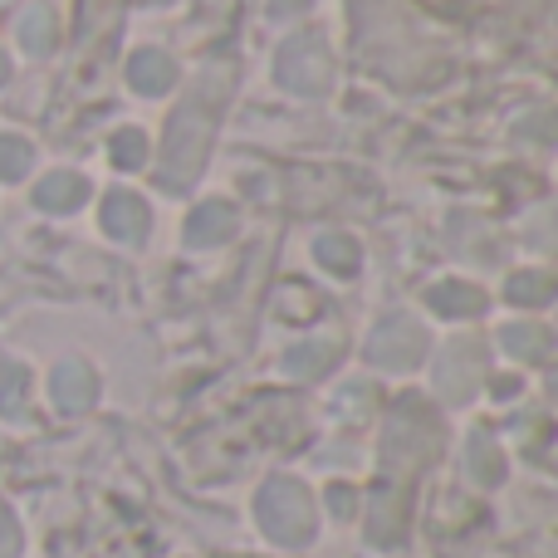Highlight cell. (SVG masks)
I'll return each mask as SVG.
<instances>
[{
    "label": "cell",
    "mask_w": 558,
    "mask_h": 558,
    "mask_svg": "<svg viewBox=\"0 0 558 558\" xmlns=\"http://www.w3.org/2000/svg\"><path fill=\"white\" fill-rule=\"evenodd\" d=\"M226 94H231V78L216 69L211 78L192 88V94L177 104L172 123L162 133V186H192L196 177L206 172V157H211V137H216V123H221V108H226Z\"/></svg>",
    "instance_id": "6da1fadb"
},
{
    "label": "cell",
    "mask_w": 558,
    "mask_h": 558,
    "mask_svg": "<svg viewBox=\"0 0 558 558\" xmlns=\"http://www.w3.org/2000/svg\"><path fill=\"white\" fill-rule=\"evenodd\" d=\"M255 524L265 530V539L284 544V549L314 544L318 510H314L308 485L294 481V475H270V481L260 485V495H255Z\"/></svg>",
    "instance_id": "7a4b0ae2"
},
{
    "label": "cell",
    "mask_w": 558,
    "mask_h": 558,
    "mask_svg": "<svg viewBox=\"0 0 558 558\" xmlns=\"http://www.w3.org/2000/svg\"><path fill=\"white\" fill-rule=\"evenodd\" d=\"M275 84L294 98H318L333 84V54H328V39L304 29V35H289L275 54Z\"/></svg>",
    "instance_id": "3957f363"
},
{
    "label": "cell",
    "mask_w": 558,
    "mask_h": 558,
    "mask_svg": "<svg viewBox=\"0 0 558 558\" xmlns=\"http://www.w3.org/2000/svg\"><path fill=\"white\" fill-rule=\"evenodd\" d=\"M426 328L416 324L412 314H387L383 324L367 333V363L383 367V373H412L416 363L426 357Z\"/></svg>",
    "instance_id": "277c9868"
},
{
    "label": "cell",
    "mask_w": 558,
    "mask_h": 558,
    "mask_svg": "<svg viewBox=\"0 0 558 558\" xmlns=\"http://www.w3.org/2000/svg\"><path fill=\"white\" fill-rule=\"evenodd\" d=\"M432 383L451 407H465L485 383V348L475 343V338H451V343H441Z\"/></svg>",
    "instance_id": "5b68a950"
},
{
    "label": "cell",
    "mask_w": 558,
    "mask_h": 558,
    "mask_svg": "<svg viewBox=\"0 0 558 558\" xmlns=\"http://www.w3.org/2000/svg\"><path fill=\"white\" fill-rule=\"evenodd\" d=\"M432 451H436V416L426 412L422 402L397 407L392 426H387V436H383L387 471H397V465H422Z\"/></svg>",
    "instance_id": "8992f818"
},
{
    "label": "cell",
    "mask_w": 558,
    "mask_h": 558,
    "mask_svg": "<svg viewBox=\"0 0 558 558\" xmlns=\"http://www.w3.org/2000/svg\"><path fill=\"white\" fill-rule=\"evenodd\" d=\"M363 524H367V539H373L377 549L402 544V534H407V485H397V481L373 485V495L363 500Z\"/></svg>",
    "instance_id": "52a82bcc"
},
{
    "label": "cell",
    "mask_w": 558,
    "mask_h": 558,
    "mask_svg": "<svg viewBox=\"0 0 558 558\" xmlns=\"http://www.w3.org/2000/svg\"><path fill=\"white\" fill-rule=\"evenodd\" d=\"M98 226L108 231V241L118 245H143L147 231H153V211L137 192H108L104 211H98Z\"/></svg>",
    "instance_id": "ba28073f"
},
{
    "label": "cell",
    "mask_w": 558,
    "mask_h": 558,
    "mask_svg": "<svg viewBox=\"0 0 558 558\" xmlns=\"http://www.w3.org/2000/svg\"><path fill=\"white\" fill-rule=\"evenodd\" d=\"M49 402L59 412H88L98 402V373L84 363V357H64L49 373Z\"/></svg>",
    "instance_id": "9c48e42d"
},
{
    "label": "cell",
    "mask_w": 558,
    "mask_h": 558,
    "mask_svg": "<svg viewBox=\"0 0 558 558\" xmlns=\"http://www.w3.org/2000/svg\"><path fill=\"white\" fill-rule=\"evenodd\" d=\"M235 235V206L231 202H202L192 216H186V235L182 241L192 251H216Z\"/></svg>",
    "instance_id": "30bf717a"
},
{
    "label": "cell",
    "mask_w": 558,
    "mask_h": 558,
    "mask_svg": "<svg viewBox=\"0 0 558 558\" xmlns=\"http://www.w3.org/2000/svg\"><path fill=\"white\" fill-rule=\"evenodd\" d=\"M338 357H343V348H338L333 338H304V343L284 348L279 367H284V377H294V383H314V377L333 373Z\"/></svg>",
    "instance_id": "8fae6325"
},
{
    "label": "cell",
    "mask_w": 558,
    "mask_h": 558,
    "mask_svg": "<svg viewBox=\"0 0 558 558\" xmlns=\"http://www.w3.org/2000/svg\"><path fill=\"white\" fill-rule=\"evenodd\" d=\"M128 84L143 98H162L177 84V59L167 49H137V54H128Z\"/></svg>",
    "instance_id": "7c38bea8"
},
{
    "label": "cell",
    "mask_w": 558,
    "mask_h": 558,
    "mask_svg": "<svg viewBox=\"0 0 558 558\" xmlns=\"http://www.w3.org/2000/svg\"><path fill=\"white\" fill-rule=\"evenodd\" d=\"M88 177H78V172H49L45 182L35 186V206L39 211H49V216H74L78 206L88 202Z\"/></svg>",
    "instance_id": "4fadbf2b"
},
{
    "label": "cell",
    "mask_w": 558,
    "mask_h": 558,
    "mask_svg": "<svg viewBox=\"0 0 558 558\" xmlns=\"http://www.w3.org/2000/svg\"><path fill=\"white\" fill-rule=\"evenodd\" d=\"M426 308L441 318H475L485 314V289L465 284V279H441V284L426 289Z\"/></svg>",
    "instance_id": "5bb4252c"
},
{
    "label": "cell",
    "mask_w": 558,
    "mask_h": 558,
    "mask_svg": "<svg viewBox=\"0 0 558 558\" xmlns=\"http://www.w3.org/2000/svg\"><path fill=\"white\" fill-rule=\"evenodd\" d=\"M500 348L514 357V363H544L554 348L549 328L544 324H530V318H514V324L500 328Z\"/></svg>",
    "instance_id": "9a60e30c"
},
{
    "label": "cell",
    "mask_w": 558,
    "mask_h": 558,
    "mask_svg": "<svg viewBox=\"0 0 558 558\" xmlns=\"http://www.w3.org/2000/svg\"><path fill=\"white\" fill-rule=\"evenodd\" d=\"M314 260L324 265L333 279H353L357 270H363V245H357L353 235H343V231H328V235H318L314 241Z\"/></svg>",
    "instance_id": "2e32d148"
},
{
    "label": "cell",
    "mask_w": 558,
    "mask_h": 558,
    "mask_svg": "<svg viewBox=\"0 0 558 558\" xmlns=\"http://www.w3.org/2000/svg\"><path fill=\"white\" fill-rule=\"evenodd\" d=\"M465 465H471V481L481 485V490H495V485L505 481L500 441H495L490 432H471V441H465Z\"/></svg>",
    "instance_id": "e0dca14e"
},
{
    "label": "cell",
    "mask_w": 558,
    "mask_h": 558,
    "mask_svg": "<svg viewBox=\"0 0 558 558\" xmlns=\"http://www.w3.org/2000/svg\"><path fill=\"white\" fill-rule=\"evenodd\" d=\"M0 416L5 422H25L29 416V367L25 363H0Z\"/></svg>",
    "instance_id": "ac0fdd59"
},
{
    "label": "cell",
    "mask_w": 558,
    "mask_h": 558,
    "mask_svg": "<svg viewBox=\"0 0 558 558\" xmlns=\"http://www.w3.org/2000/svg\"><path fill=\"white\" fill-rule=\"evenodd\" d=\"M505 299L514 308H544L554 299V275L549 270H520L505 279Z\"/></svg>",
    "instance_id": "d6986e66"
},
{
    "label": "cell",
    "mask_w": 558,
    "mask_h": 558,
    "mask_svg": "<svg viewBox=\"0 0 558 558\" xmlns=\"http://www.w3.org/2000/svg\"><path fill=\"white\" fill-rule=\"evenodd\" d=\"M20 49L25 54H35V59H45L49 49H54V10L49 5H29L25 15H20Z\"/></svg>",
    "instance_id": "ffe728a7"
},
{
    "label": "cell",
    "mask_w": 558,
    "mask_h": 558,
    "mask_svg": "<svg viewBox=\"0 0 558 558\" xmlns=\"http://www.w3.org/2000/svg\"><path fill=\"white\" fill-rule=\"evenodd\" d=\"M108 162H113L118 172H143L147 167V133L143 128H118V133L108 137Z\"/></svg>",
    "instance_id": "44dd1931"
},
{
    "label": "cell",
    "mask_w": 558,
    "mask_h": 558,
    "mask_svg": "<svg viewBox=\"0 0 558 558\" xmlns=\"http://www.w3.org/2000/svg\"><path fill=\"white\" fill-rule=\"evenodd\" d=\"M35 167V143L20 133H0V182H20Z\"/></svg>",
    "instance_id": "7402d4cb"
},
{
    "label": "cell",
    "mask_w": 558,
    "mask_h": 558,
    "mask_svg": "<svg viewBox=\"0 0 558 558\" xmlns=\"http://www.w3.org/2000/svg\"><path fill=\"white\" fill-rule=\"evenodd\" d=\"M324 500H328V510H333L338 520H348V514H353L357 505H363V495H357L353 485H343V481H338V485H328V490H324Z\"/></svg>",
    "instance_id": "603a6c76"
},
{
    "label": "cell",
    "mask_w": 558,
    "mask_h": 558,
    "mask_svg": "<svg viewBox=\"0 0 558 558\" xmlns=\"http://www.w3.org/2000/svg\"><path fill=\"white\" fill-rule=\"evenodd\" d=\"M0 558H20V520L10 505H0Z\"/></svg>",
    "instance_id": "cb8c5ba5"
},
{
    "label": "cell",
    "mask_w": 558,
    "mask_h": 558,
    "mask_svg": "<svg viewBox=\"0 0 558 558\" xmlns=\"http://www.w3.org/2000/svg\"><path fill=\"white\" fill-rule=\"evenodd\" d=\"M520 392H524L520 377H500V383H495V397H500V402H510V397H520Z\"/></svg>",
    "instance_id": "d4e9b609"
},
{
    "label": "cell",
    "mask_w": 558,
    "mask_h": 558,
    "mask_svg": "<svg viewBox=\"0 0 558 558\" xmlns=\"http://www.w3.org/2000/svg\"><path fill=\"white\" fill-rule=\"evenodd\" d=\"M308 5V0H275V5H270V15L275 20H284V15H299V10H304Z\"/></svg>",
    "instance_id": "484cf974"
},
{
    "label": "cell",
    "mask_w": 558,
    "mask_h": 558,
    "mask_svg": "<svg viewBox=\"0 0 558 558\" xmlns=\"http://www.w3.org/2000/svg\"><path fill=\"white\" fill-rule=\"evenodd\" d=\"M5 84H10V54L0 49V88H5Z\"/></svg>",
    "instance_id": "4316f807"
}]
</instances>
